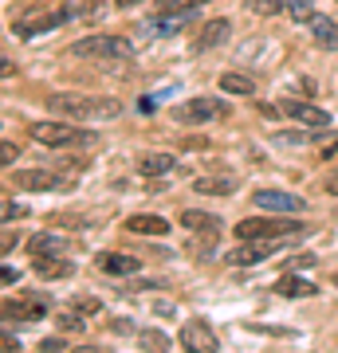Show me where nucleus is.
<instances>
[{
	"mask_svg": "<svg viewBox=\"0 0 338 353\" xmlns=\"http://www.w3.org/2000/svg\"><path fill=\"white\" fill-rule=\"evenodd\" d=\"M48 306H51V299L48 294H24V299H8L4 303V318L8 322H39V318L48 314Z\"/></svg>",
	"mask_w": 338,
	"mask_h": 353,
	"instance_id": "nucleus-7",
	"label": "nucleus"
},
{
	"mask_svg": "<svg viewBox=\"0 0 338 353\" xmlns=\"http://www.w3.org/2000/svg\"><path fill=\"white\" fill-rule=\"evenodd\" d=\"M244 8L252 16H276V12H283V0H244Z\"/></svg>",
	"mask_w": 338,
	"mask_h": 353,
	"instance_id": "nucleus-25",
	"label": "nucleus"
},
{
	"mask_svg": "<svg viewBox=\"0 0 338 353\" xmlns=\"http://www.w3.org/2000/svg\"><path fill=\"white\" fill-rule=\"evenodd\" d=\"M335 153H338V141H335V145H326V150H323V157H335Z\"/></svg>",
	"mask_w": 338,
	"mask_h": 353,
	"instance_id": "nucleus-37",
	"label": "nucleus"
},
{
	"mask_svg": "<svg viewBox=\"0 0 338 353\" xmlns=\"http://www.w3.org/2000/svg\"><path fill=\"white\" fill-rule=\"evenodd\" d=\"M181 350H185V353H216V350H220V341H216V334H213L209 322L193 318V322L181 326Z\"/></svg>",
	"mask_w": 338,
	"mask_h": 353,
	"instance_id": "nucleus-5",
	"label": "nucleus"
},
{
	"mask_svg": "<svg viewBox=\"0 0 338 353\" xmlns=\"http://www.w3.org/2000/svg\"><path fill=\"white\" fill-rule=\"evenodd\" d=\"M0 161H4V165L16 161V145H12V141H4V145H0Z\"/></svg>",
	"mask_w": 338,
	"mask_h": 353,
	"instance_id": "nucleus-32",
	"label": "nucleus"
},
{
	"mask_svg": "<svg viewBox=\"0 0 338 353\" xmlns=\"http://www.w3.org/2000/svg\"><path fill=\"white\" fill-rule=\"evenodd\" d=\"M79 353H99V350H79Z\"/></svg>",
	"mask_w": 338,
	"mask_h": 353,
	"instance_id": "nucleus-38",
	"label": "nucleus"
},
{
	"mask_svg": "<svg viewBox=\"0 0 338 353\" xmlns=\"http://www.w3.org/2000/svg\"><path fill=\"white\" fill-rule=\"evenodd\" d=\"M193 189L200 196H232L236 192V176H197Z\"/></svg>",
	"mask_w": 338,
	"mask_h": 353,
	"instance_id": "nucleus-16",
	"label": "nucleus"
},
{
	"mask_svg": "<svg viewBox=\"0 0 338 353\" xmlns=\"http://www.w3.org/2000/svg\"><path fill=\"white\" fill-rule=\"evenodd\" d=\"M276 294H283V299H311V294H319V290H314V283L299 279V271H291V275H283L276 283Z\"/></svg>",
	"mask_w": 338,
	"mask_h": 353,
	"instance_id": "nucleus-17",
	"label": "nucleus"
},
{
	"mask_svg": "<svg viewBox=\"0 0 338 353\" xmlns=\"http://www.w3.org/2000/svg\"><path fill=\"white\" fill-rule=\"evenodd\" d=\"M173 169H177L173 153H142V161H138L142 176H165V173H173Z\"/></svg>",
	"mask_w": 338,
	"mask_h": 353,
	"instance_id": "nucleus-18",
	"label": "nucleus"
},
{
	"mask_svg": "<svg viewBox=\"0 0 338 353\" xmlns=\"http://www.w3.org/2000/svg\"><path fill=\"white\" fill-rule=\"evenodd\" d=\"M44 353H59L63 350V338H44V345H39Z\"/></svg>",
	"mask_w": 338,
	"mask_h": 353,
	"instance_id": "nucleus-33",
	"label": "nucleus"
},
{
	"mask_svg": "<svg viewBox=\"0 0 338 353\" xmlns=\"http://www.w3.org/2000/svg\"><path fill=\"white\" fill-rule=\"evenodd\" d=\"M220 90H228V94H252L256 83H252L248 75H236V71H232V75H220Z\"/></svg>",
	"mask_w": 338,
	"mask_h": 353,
	"instance_id": "nucleus-23",
	"label": "nucleus"
},
{
	"mask_svg": "<svg viewBox=\"0 0 338 353\" xmlns=\"http://www.w3.org/2000/svg\"><path fill=\"white\" fill-rule=\"evenodd\" d=\"M32 138H36L39 145H48V150H59V145L91 141L95 134H87V130H75V126H67V122H36V126H32Z\"/></svg>",
	"mask_w": 338,
	"mask_h": 353,
	"instance_id": "nucleus-4",
	"label": "nucleus"
},
{
	"mask_svg": "<svg viewBox=\"0 0 338 353\" xmlns=\"http://www.w3.org/2000/svg\"><path fill=\"white\" fill-rule=\"evenodd\" d=\"M12 181H16V189H28V192H48V189H63L67 185L55 169H16Z\"/></svg>",
	"mask_w": 338,
	"mask_h": 353,
	"instance_id": "nucleus-9",
	"label": "nucleus"
},
{
	"mask_svg": "<svg viewBox=\"0 0 338 353\" xmlns=\"http://www.w3.org/2000/svg\"><path fill=\"white\" fill-rule=\"evenodd\" d=\"M307 228L299 220H279L276 216H263V220H240L236 224V240H279V236H303Z\"/></svg>",
	"mask_w": 338,
	"mask_h": 353,
	"instance_id": "nucleus-2",
	"label": "nucleus"
},
{
	"mask_svg": "<svg viewBox=\"0 0 338 353\" xmlns=\"http://www.w3.org/2000/svg\"><path fill=\"white\" fill-rule=\"evenodd\" d=\"M24 212H28L24 204H12V201H4V220H20Z\"/></svg>",
	"mask_w": 338,
	"mask_h": 353,
	"instance_id": "nucleus-30",
	"label": "nucleus"
},
{
	"mask_svg": "<svg viewBox=\"0 0 338 353\" xmlns=\"http://www.w3.org/2000/svg\"><path fill=\"white\" fill-rule=\"evenodd\" d=\"M311 32H314V43H319V48H338V24H335V20L314 16V20H311Z\"/></svg>",
	"mask_w": 338,
	"mask_h": 353,
	"instance_id": "nucleus-19",
	"label": "nucleus"
},
{
	"mask_svg": "<svg viewBox=\"0 0 338 353\" xmlns=\"http://www.w3.org/2000/svg\"><path fill=\"white\" fill-rule=\"evenodd\" d=\"M28 252L36 255V259H51V255H67L71 243L63 240V236H55V232H39V236L28 240Z\"/></svg>",
	"mask_w": 338,
	"mask_h": 353,
	"instance_id": "nucleus-13",
	"label": "nucleus"
},
{
	"mask_svg": "<svg viewBox=\"0 0 338 353\" xmlns=\"http://www.w3.org/2000/svg\"><path fill=\"white\" fill-rule=\"evenodd\" d=\"M326 189H330V192H335V196H338V173L330 176V181H326Z\"/></svg>",
	"mask_w": 338,
	"mask_h": 353,
	"instance_id": "nucleus-35",
	"label": "nucleus"
},
{
	"mask_svg": "<svg viewBox=\"0 0 338 353\" xmlns=\"http://www.w3.org/2000/svg\"><path fill=\"white\" fill-rule=\"evenodd\" d=\"M173 118L177 122H185V126H197V122H216V118H225V106L216 99H189L181 106H173Z\"/></svg>",
	"mask_w": 338,
	"mask_h": 353,
	"instance_id": "nucleus-6",
	"label": "nucleus"
},
{
	"mask_svg": "<svg viewBox=\"0 0 338 353\" xmlns=\"http://www.w3.org/2000/svg\"><path fill=\"white\" fill-rule=\"evenodd\" d=\"M126 232H134V236H165V232H169V220L142 212V216H130V220H126Z\"/></svg>",
	"mask_w": 338,
	"mask_h": 353,
	"instance_id": "nucleus-15",
	"label": "nucleus"
},
{
	"mask_svg": "<svg viewBox=\"0 0 338 353\" xmlns=\"http://www.w3.org/2000/svg\"><path fill=\"white\" fill-rule=\"evenodd\" d=\"M252 201L260 204L263 212H279V216H291V212H303L307 201H299L295 192H283V189H260Z\"/></svg>",
	"mask_w": 338,
	"mask_h": 353,
	"instance_id": "nucleus-8",
	"label": "nucleus"
},
{
	"mask_svg": "<svg viewBox=\"0 0 338 353\" xmlns=\"http://www.w3.org/2000/svg\"><path fill=\"white\" fill-rule=\"evenodd\" d=\"M59 326L67 330V334H75V330H83L87 322H83V314H79V310H71V314H63V318H59Z\"/></svg>",
	"mask_w": 338,
	"mask_h": 353,
	"instance_id": "nucleus-28",
	"label": "nucleus"
},
{
	"mask_svg": "<svg viewBox=\"0 0 338 353\" xmlns=\"http://www.w3.org/2000/svg\"><path fill=\"white\" fill-rule=\"evenodd\" d=\"M75 55H87V59H134V43L122 36H91V39H79Z\"/></svg>",
	"mask_w": 338,
	"mask_h": 353,
	"instance_id": "nucleus-3",
	"label": "nucleus"
},
{
	"mask_svg": "<svg viewBox=\"0 0 338 353\" xmlns=\"http://www.w3.org/2000/svg\"><path fill=\"white\" fill-rule=\"evenodd\" d=\"M0 279H4V283H8V287H12V283H16V279H20V275H16L12 267H4V271H0Z\"/></svg>",
	"mask_w": 338,
	"mask_h": 353,
	"instance_id": "nucleus-34",
	"label": "nucleus"
},
{
	"mask_svg": "<svg viewBox=\"0 0 338 353\" xmlns=\"http://www.w3.org/2000/svg\"><path fill=\"white\" fill-rule=\"evenodd\" d=\"M32 267H36V275H39V279H67L71 271H75L71 263H63V255H51V259H36Z\"/></svg>",
	"mask_w": 338,
	"mask_h": 353,
	"instance_id": "nucleus-20",
	"label": "nucleus"
},
{
	"mask_svg": "<svg viewBox=\"0 0 338 353\" xmlns=\"http://www.w3.org/2000/svg\"><path fill=\"white\" fill-rule=\"evenodd\" d=\"M335 287H338V275H335Z\"/></svg>",
	"mask_w": 338,
	"mask_h": 353,
	"instance_id": "nucleus-39",
	"label": "nucleus"
},
{
	"mask_svg": "<svg viewBox=\"0 0 338 353\" xmlns=\"http://www.w3.org/2000/svg\"><path fill=\"white\" fill-rule=\"evenodd\" d=\"M228 36H232V24L228 20H209V24L197 32V48H220V43H228Z\"/></svg>",
	"mask_w": 338,
	"mask_h": 353,
	"instance_id": "nucleus-14",
	"label": "nucleus"
},
{
	"mask_svg": "<svg viewBox=\"0 0 338 353\" xmlns=\"http://www.w3.org/2000/svg\"><path fill=\"white\" fill-rule=\"evenodd\" d=\"M181 224L193 228V232H209V236H216V232H220V216H213V212H185L181 216Z\"/></svg>",
	"mask_w": 338,
	"mask_h": 353,
	"instance_id": "nucleus-22",
	"label": "nucleus"
},
{
	"mask_svg": "<svg viewBox=\"0 0 338 353\" xmlns=\"http://www.w3.org/2000/svg\"><path fill=\"white\" fill-rule=\"evenodd\" d=\"M314 267V255H295L291 259V271H311Z\"/></svg>",
	"mask_w": 338,
	"mask_h": 353,
	"instance_id": "nucleus-31",
	"label": "nucleus"
},
{
	"mask_svg": "<svg viewBox=\"0 0 338 353\" xmlns=\"http://www.w3.org/2000/svg\"><path fill=\"white\" fill-rule=\"evenodd\" d=\"M114 4H118V8H134V4H138V0H114Z\"/></svg>",
	"mask_w": 338,
	"mask_h": 353,
	"instance_id": "nucleus-36",
	"label": "nucleus"
},
{
	"mask_svg": "<svg viewBox=\"0 0 338 353\" xmlns=\"http://www.w3.org/2000/svg\"><path fill=\"white\" fill-rule=\"evenodd\" d=\"M95 263H99L102 275H134V271H142V259L126 252H102Z\"/></svg>",
	"mask_w": 338,
	"mask_h": 353,
	"instance_id": "nucleus-11",
	"label": "nucleus"
},
{
	"mask_svg": "<svg viewBox=\"0 0 338 353\" xmlns=\"http://www.w3.org/2000/svg\"><path fill=\"white\" fill-rule=\"evenodd\" d=\"M71 16H75V8H55V12H39V16H28V20H20V24H16V36L32 39V36H39V32H51V28L67 24Z\"/></svg>",
	"mask_w": 338,
	"mask_h": 353,
	"instance_id": "nucleus-10",
	"label": "nucleus"
},
{
	"mask_svg": "<svg viewBox=\"0 0 338 353\" xmlns=\"http://www.w3.org/2000/svg\"><path fill=\"white\" fill-rule=\"evenodd\" d=\"M200 4H209V0H158V12L173 16V12H189V8H200Z\"/></svg>",
	"mask_w": 338,
	"mask_h": 353,
	"instance_id": "nucleus-26",
	"label": "nucleus"
},
{
	"mask_svg": "<svg viewBox=\"0 0 338 353\" xmlns=\"http://www.w3.org/2000/svg\"><path fill=\"white\" fill-rule=\"evenodd\" d=\"M48 110L63 114V118H118V102L114 99H91V94H51Z\"/></svg>",
	"mask_w": 338,
	"mask_h": 353,
	"instance_id": "nucleus-1",
	"label": "nucleus"
},
{
	"mask_svg": "<svg viewBox=\"0 0 338 353\" xmlns=\"http://www.w3.org/2000/svg\"><path fill=\"white\" fill-rule=\"evenodd\" d=\"M153 32H162V36H169V32H181V28H185V12H181V16H158V20H153Z\"/></svg>",
	"mask_w": 338,
	"mask_h": 353,
	"instance_id": "nucleus-27",
	"label": "nucleus"
},
{
	"mask_svg": "<svg viewBox=\"0 0 338 353\" xmlns=\"http://www.w3.org/2000/svg\"><path fill=\"white\" fill-rule=\"evenodd\" d=\"M279 110L288 114V118H295L299 126H326L330 122V114L326 110H319V106H311V102H279Z\"/></svg>",
	"mask_w": 338,
	"mask_h": 353,
	"instance_id": "nucleus-12",
	"label": "nucleus"
},
{
	"mask_svg": "<svg viewBox=\"0 0 338 353\" xmlns=\"http://www.w3.org/2000/svg\"><path fill=\"white\" fill-rule=\"evenodd\" d=\"M138 345H142V353H169V338L158 326L138 330Z\"/></svg>",
	"mask_w": 338,
	"mask_h": 353,
	"instance_id": "nucleus-21",
	"label": "nucleus"
},
{
	"mask_svg": "<svg viewBox=\"0 0 338 353\" xmlns=\"http://www.w3.org/2000/svg\"><path fill=\"white\" fill-rule=\"evenodd\" d=\"M283 8H288V16L291 20H299V24H311L314 16V8H311V0H283Z\"/></svg>",
	"mask_w": 338,
	"mask_h": 353,
	"instance_id": "nucleus-24",
	"label": "nucleus"
},
{
	"mask_svg": "<svg viewBox=\"0 0 338 353\" xmlns=\"http://www.w3.org/2000/svg\"><path fill=\"white\" fill-rule=\"evenodd\" d=\"M79 314H99V299H75Z\"/></svg>",
	"mask_w": 338,
	"mask_h": 353,
	"instance_id": "nucleus-29",
	"label": "nucleus"
}]
</instances>
